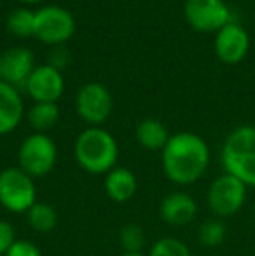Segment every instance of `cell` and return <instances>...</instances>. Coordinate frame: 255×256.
<instances>
[{
  "instance_id": "7402d4cb",
  "label": "cell",
  "mask_w": 255,
  "mask_h": 256,
  "mask_svg": "<svg viewBox=\"0 0 255 256\" xmlns=\"http://www.w3.org/2000/svg\"><path fill=\"white\" fill-rule=\"evenodd\" d=\"M149 256H192V253L182 240L175 237H163L154 242Z\"/></svg>"
},
{
  "instance_id": "8fae6325",
  "label": "cell",
  "mask_w": 255,
  "mask_h": 256,
  "mask_svg": "<svg viewBox=\"0 0 255 256\" xmlns=\"http://www.w3.org/2000/svg\"><path fill=\"white\" fill-rule=\"evenodd\" d=\"M25 89L35 103H56L65 91L63 75L51 64L35 66Z\"/></svg>"
},
{
  "instance_id": "2e32d148",
  "label": "cell",
  "mask_w": 255,
  "mask_h": 256,
  "mask_svg": "<svg viewBox=\"0 0 255 256\" xmlns=\"http://www.w3.org/2000/svg\"><path fill=\"white\" fill-rule=\"evenodd\" d=\"M136 140L145 150H161L166 146L170 134H168L166 126L157 118H143L138 126H136Z\"/></svg>"
},
{
  "instance_id": "30bf717a",
  "label": "cell",
  "mask_w": 255,
  "mask_h": 256,
  "mask_svg": "<svg viewBox=\"0 0 255 256\" xmlns=\"http://www.w3.org/2000/svg\"><path fill=\"white\" fill-rule=\"evenodd\" d=\"M213 49L217 58L225 64H236L243 61L248 54L250 49V37L248 32L241 26V24L227 23L224 28L215 34Z\"/></svg>"
},
{
  "instance_id": "484cf974",
  "label": "cell",
  "mask_w": 255,
  "mask_h": 256,
  "mask_svg": "<svg viewBox=\"0 0 255 256\" xmlns=\"http://www.w3.org/2000/svg\"><path fill=\"white\" fill-rule=\"evenodd\" d=\"M20 2H23V4H37V2H41V0H20Z\"/></svg>"
},
{
  "instance_id": "83f0119b",
  "label": "cell",
  "mask_w": 255,
  "mask_h": 256,
  "mask_svg": "<svg viewBox=\"0 0 255 256\" xmlns=\"http://www.w3.org/2000/svg\"><path fill=\"white\" fill-rule=\"evenodd\" d=\"M0 256H2V254H0Z\"/></svg>"
},
{
  "instance_id": "e0dca14e",
  "label": "cell",
  "mask_w": 255,
  "mask_h": 256,
  "mask_svg": "<svg viewBox=\"0 0 255 256\" xmlns=\"http://www.w3.org/2000/svg\"><path fill=\"white\" fill-rule=\"evenodd\" d=\"M60 120V108L56 103H35L28 112V122L37 132L53 129Z\"/></svg>"
},
{
  "instance_id": "7c38bea8",
  "label": "cell",
  "mask_w": 255,
  "mask_h": 256,
  "mask_svg": "<svg viewBox=\"0 0 255 256\" xmlns=\"http://www.w3.org/2000/svg\"><path fill=\"white\" fill-rule=\"evenodd\" d=\"M34 70V54L27 48L7 49L0 56V80L16 89L27 88V82Z\"/></svg>"
},
{
  "instance_id": "5bb4252c",
  "label": "cell",
  "mask_w": 255,
  "mask_h": 256,
  "mask_svg": "<svg viewBox=\"0 0 255 256\" xmlns=\"http://www.w3.org/2000/svg\"><path fill=\"white\" fill-rule=\"evenodd\" d=\"M23 114V100L18 89L0 80V136L13 132L20 126Z\"/></svg>"
},
{
  "instance_id": "d4e9b609",
  "label": "cell",
  "mask_w": 255,
  "mask_h": 256,
  "mask_svg": "<svg viewBox=\"0 0 255 256\" xmlns=\"http://www.w3.org/2000/svg\"><path fill=\"white\" fill-rule=\"evenodd\" d=\"M121 256H145V254H142V253H123Z\"/></svg>"
},
{
  "instance_id": "44dd1931",
  "label": "cell",
  "mask_w": 255,
  "mask_h": 256,
  "mask_svg": "<svg viewBox=\"0 0 255 256\" xmlns=\"http://www.w3.org/2000/svg\"><path fill=\"white\" fill-rule=\"evenodd\" d=\"M119 244L124 253H140L145 244V232L136 223H129L119 232Z\"/></svg>"
},
{
  "instance_id": "3957f363",
  "label": "cell",
  "mask_w": 255,
  "mask_h": 256,
  "mask_svg": "<svg viewBox=\"0 0 255 256\" xmlns=\"http://www.w3.org/2000/svg\"><path fill=\"white\" fill-rule=\"evenodd\" d=\"M220 162L227 174L255 186V126H239L225 138Z\"/></svg>"
},
{
  "instance_id": "603a6c76",
  "label": "cell",
  "mask_w": 255,
  "mask_h": 256,
  "mask_svg": "<svg viewBox=\"0 0 255 256\" xmlns=\"http://www.w3.org/2000/svg\"><path fill=\"white\" fill-rule=\"evenodd\" d=\"M4 256H42V251H41V248L32 242V240L16 239V242L11 246V250Z\"/></svg>"
},
{
  "instance_id": "ba28073f",
  "label": "cell",
  "mask_w": 255,
  "mask_h": 256,
  "mask_svg": "<svg viewBox=\"0 0 255 256\" xmlns=\"http://www.w3.org/2000/svg\"><path fill=\"white\" fill-rule=\"evenodd\" d=\"M184 16L191 28L201 34H217L231 23V10L224 0H185Z\"/></svg>"
},
{
  "instance_id": "5b68a950",
  "label": "cell",
  "mask_w": 255,
  "mask_h": 256,
  "mask_svg": "<svg viewBox=\"0 0 255 256\" xmlns=\"http://www.w3.org/2000/svg\"><path fill=\"white\" fill-rule=\"evenodd\" d=\"M58 148L51 136L46 132H34L23 140L18 152V168L23 169L32 178H42L48 176L55 169Z\"/></svg>"
},
{
  "instance_id": "6da1fadb",
  "label": "cell",
  "mask_w": 255,
  "mask_h": 256,
  "mask_svg": "<svg viewBox=\"0 0 255 256\" xmlns=\"http://www.w3.org/2000/svg\"><path fill=\"white\" fill-rule=\"evenodd\" d=\"M164 176L175 185H192L203 178L210 164V148L201 136L182 131L170 136L161 152Z\"/></svg>"
},
{
  "instance_id": "4316f807",
  "label": "cell",
  "mask_w": 255,
  "mask_h": 256,
  "mask_svg": "<svg viewBox=\"0 0 255 256\" xmlns=\"http://www.w3.org/2000/svg\"><path fill=\"white\" fill-rule=\"evenodd\" d=\"M253 218H255V206H253Z\"/></svg>"
},
{
  "instance_id": "52a82bcc",
  "label": "cell",
  "mask_w": 255,
  "mask_h": 256,
  "mask_svg": "<svg viewBox=\"0 0 255 256\" xmlns=\"http://www.w3.org/2000/svg\"><path fill=\"white\" fill-rule=\"evenodd\" d=\"M75 32V20L67 9L58 6L42 7L35 12L34 37L49 46H60L70 40Z\"/></svg>"
},
{
  "instance_id": "9c48e42d",
  "label": "cell",
  "mask_w": 255,
  "mask_h": 256,
  "mask_svg": "<svg viewBox=\"0 0 255 256\" xmlns=\"http://www.w3.org/2000/svg\"><path fill=\"white\" fill-rule=\"evenodd\" d=\"M114 102L112 94L105 86L98 82H89L82 86L75 98V110L77 115L91 128H98L112 114Z\"/></svg>"
},
{
  "instance_id": "7a4b0ae2",
  "label": "cell",
  "mask_w": 255,
  "mask_h": 256,
  "mask_svg": "<svg viewBox=\"0 0 255 256\" xmlns=\"http://www.w3.org/2000/svg\"><path fill=\"white\" fill-rule=\"evenodd\" d=\"M77 164L89 174H107L116 168L119 157L117 142L102 128H88L77 136L74 145Z\"/></svg>"
},
{
  "instance_id": "cb8c5ba5",
  "label": "cell",
  "mask_w": 255,
  "mask_h": 256,
  "mask_svg": "<svg viewBox=\"0 0 255 256\" xmlns=\"http://www.w3.org/2000/svg\"><path fill=\"white\" fill-rule=\"evenodd\" d=\"M16 242V232L7 220H0V254H6Z\"/></svg>"
},
{
  "instance_id": "ffe728a7",
  "label": "cell",
  "mask_w": 255,
  "mask_h": 256,
  "mask_svg": "<svg viewBox=\"0 0 255 256\" xmlns=\"http://www.w3.org/2000/svg\"><path fill=\"white\" fill-rule=\"evenodd\" d=\"M7 28L18 37H32L35 30V12L28 9H16L7 18Z\"/></svg>"
},
{
  "instance_id": "9a60e30c",
  "label": "cell",
  "mask_w": 255,
  "mask_h": 256,
  "mask_svg": "<svg viewBox=\"0 0 255 256\" xmlns=\"http://www.w3.org/2000/svg\"><path fill=\"white\" fill-rule=\"evenodd\" d=\"M136 190H138L136 176L128 168H114L105 174V194L114 202H128L135 197Z\"/></svg>"
},
{
  "instance_id": "8992f818",
  "label": "cell",
  "mask_w": 255,
  "mask_h": 256,
  "mask_svg": "<svg viewBox=\"0 0 255 256\" xmlns=\"http://www.w3.org/2000/svg\"><path fill=\"white\" fill-rule=\"evenodd\" d=\"M246 190L248 186L238 178L227 174H220L211 182L206 194V202L215 218L224 220L238 214L246 200Z\"/></svg>"
},
{
  "instance_id": "277c9868",
  "label": "cell",
  "mask_w": 255,
  "mask_h": 256,
  "mask_svg": "<svg viewBox=\"0 0 255 256\" xmlns=\"http://www.w3.org/2000/svg\"><path fill=\"white\" fill-rule=\"evenodd\" d=\"M37 202V188L30 174L20 168H6L0 171V206L11 212H28Z\"/></svg>"
},
{
  "instance_id": "d6986e66",
  "label": "cell",
  "mask_w": 255,
  "mask_h": 256,
  "mask_svg": "<svg viewBox=\"0 0 255 256\" xmlns=\"http://www.w3.org/2000/svg\"><path fill=\"white\" fill-rule=\"evenodd\" d=\"M225 236H227V230H225V225L222 220L213 218V220H206L203 225L197 230V239L203 244L204 248H217L220 246L225 240Z\"/></svg>"
},
{
  "instance_id": "4fadbf2b",
  "label": "cell",
  "mask_w": 255,
  "mask_h": 256,
  "mask_svg": "<svg viewBox=\"0 0 255 256\" xmlns=\"http://www.w3.org/2000/svg\"><path fill=\"white\" fill-rule=\"evenodd\" d=\"M159 214L171 226H185L196 218L197 204L187 192H171L161 200Z\"/></svg>"
},
{
  "instance_id": "ac0fdd59",
  "label": "cell",
  "mask_w": 255,
  "mask_h": 256,
  "mask_svg": "<svg viewBox=\"0 0 255 256\" xmlns=\"http://www.w3.org/2000/svg\"><path fill=\"white\" fill-rule=\"evenodd\" d=\"M30 226L39 234H48L55 230L58 223V212L48 202H35L27 212Z\"/></svg>"
}]
</instances>
